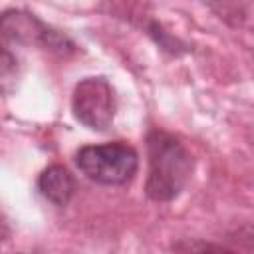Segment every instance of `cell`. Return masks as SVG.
<instances>
[{
	"label": "cell",
	"instance_id": "277c9868",
	"mask_svg": "<svg viewBox=\"0 0 254 254\" xmlns=\"http://www.w3.org/2000/svg\"><path fill=\"white\" fill-rule=\"evenodd\" d=\"M2 32L6 38H10L14 42L36 44V46H42L44 50H50V52H56L62 56L75 52V44L67 36L60 34L58 30L48 28L34 14H28L22 10H14V12L4 14Z\"/></svg>",
	"mask_w": 254,
	"mask_h": 254
},
{
	"label": "cell",
	"instance_id": "6da1fadb",
	"mask_svg": "<svg viewBox=\"0 0 254 254\" xmlns=\"http://www.w3.org/2000/svg\"><path fill=\"white\" fill-rule=\"evenodd\" d=\"M147 183L145 194L155 202L175 200L192 173L190 151L171 133L153 129L147 135Z\"/></svg>",
	"mask_w": 254,
	"mask_h": 254
},
{
	"label": "cell",
	"instance_id": "8992f818",
	"mask_svg": "<svg viewBox=\"0 0 254 254\" xmlns=\"http://www.w3.org/2000/svg\"><path fill=\"white\" fill-rule=\"evenodd\" d=\"M177 254H238L232 248L214 244V242H204V240H183L175 246Z\"/></svg>",
	"mask_w": 254,
	"mask_h": 254
},
{
	"label": "cell",
	"instance_id": "7a4b0ae2",
	"mask_svg": "<svg viewBox=\"0 0 254 254\" xmlns=\"http://www.w3.org/2000/svg\"><path fill=\"white\" fill-rule=\"evenodd\" d=\"M75 165L93 183L121 187L137 175L139 155L123 141L87 145L75 153Z\"/></svg>",
	"mask_w": 254,
	"mask_h": 254
},
{
	"label": "cell",
	"instance_id": "3957f363",
	"mask_svg": "<svg viewBox=\"0 0 254 254\" xmlns=\"http://www.w3.org/2000/svg\"><path fill=\"white\" fill-rule=\"evenodd\" d=\"M71 111L87 129L107 131L115 117V93L111 83L101 75L81 79L71 95Z\"/></svg>",
	"mask_w": 254,
	"mask_h": 254
},
{
	"label": "cell",
	"instance_id": "5b68a950",
	"mask_svg": "<svg viewBox=\"0 0 254 254\" xmlns=\"http://www.w3.org/2000/svg\"><path fill=\"white\" fill-rule=\"evenodd\" d=\"M38 190L52 204L67 206V202L75 192V179L65 167L52 165L44 169L42 175L38 177Z\"/></svg>",
	"mask_w": 254,
	"mask_h": 254
}]
</instances>
